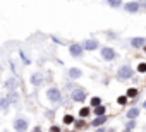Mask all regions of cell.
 <instances>
[{"label": "cell", "mask_w": 146, "mask_h": 132, "mask_svg": "<svg viewBox=\"0 0 146 132\" xmlns=\"http://www.w3.org/2000/svg\"><path fill=\"white\" fill-rule=\"evenodd\" d=\"M45 94H46V100H48L50 105H58L62 101V91L58 88H55V86H50Z\"/></svg>", "instance_id": "obj_1"}, {"label": "cell", "mask_w": 146, "mask_h": 132, "mask_svg": "<svg viewBox=\"0 0 146 132\" xmlns=\"http://www.w3.org/2000/svg\"><path fill=\"white\" fill-rule=\"evenodd\" d=\"M132 74H134V69L129 63H124V65H120V67L117 69V79L119 81H129L132 77Z\"/></svg>", "instance_id": "obj_2"}, {"label": "cell", "mask_w": 146, "mask_h": 132, "mask_svg": "<svg viewBox=\"0 0 146 132\" xmlns=\"http://www.w3.org/2000/svg\"><path fill=\"white\" fill-rule=\"evenodd\" d=\"M100 57H102V60H105V62H113V60L119 58V53H117L115 48H112V46H102V48H100Z\"/></svg>", "instance_id": "obj_3"}, {"label": "cell", "mask_w": 146, "mask_h": 132, "mask_svg": "<svg viewBox=\"0 0 146 132\" xmlns=\"http://www.w3.org/2000/svg\"><path fill=\"white\" fill-rule=\"evenodd\" d=\"M88 98V91L84 88H74L70 91V100L74 103H84Z\"/></svg>", "instance_id": "obj_4"}, {"label": "cell", "mask_w": 146, "mask_h": 132, "mask_svg": "<svg viewBox=\"0 0 146 132\" xmlns=\"http://www.w3.org/2000/svg\"><path fill=\"white\" fill-rule=\"evenodd\" d=\"M12 127H14L16 132H26V130L29 129V122H28V118H24V117H16L14 122H12Z\"/></svg>", "instance_id": "obj_5"}, {"label": "cell", "mask_w": 146, "mask_h": 132, "mask_svg": "<svg viewBox=\"0 0 146 132\" xmlns=\"http://www.w3.org/2000/svg\"><path fill=\"white\" fill-rule=\"evenodd\" d=\"M69 53L72 58H81L84 55V48L81 43H72V45H69Z\"/></svg>", "instance_id": "obj_6"}, {"label": "cell", "mask_w": 146, "mask_h": 132, "mask_svg": "<svg viewBox=\"0 0 146 132\" xmlns=\"http://www.w3.org/2000/svg\"><path fill=\"white\" fill-rule=\"evenodd\" d=\"M81 45H83L84 51H95V50H100V48H102V46H100V41H98L96 38H90V40H84Z\"/></svg>", "instance_id": "obj_7"}, {"label": "cell", "mask_w": 146, "mask_h": 132, "mask_svg": "<svg viewBox=\"0 0 146 132\" xmlns=\"http://www.w3.org/2000/svg\"><path fill=\"white\" fill-rule=\"evenodd\" d=\"M122 7H124V11H125V12H129V14H136V12H139L141 4L134 0V2H127V4H124Z\"/></svg>", "instance_id": "obj_8"}, {"label": "cell", "mask_w": 146, "mask_h": 132, "mask_svg": "<svg viewBox=\"0 0 146 132\" xmlns=\"http://www.w3.org/2000/svg\"><path fill=\"white\" fill-rule=\"evenodd\" d=\"M67 77H69L70 81H78V79L83 77V71L78 69V67H70V69L67 71Z\"/></svg>", "instance_id": "obj_9"}, {"label": "cell", "mask_w": 146, "mask_h": 132, "mask_svg": "<svg viewBox=\"0 0 146 132\" xmlns=\"http://www.w3.org/2000/svg\"><path fill=\"white\" fill-rule=\"evenodd\" d=\"M5 88H7V91H9V93L17 91V88H19V81H17V77H16V76L9 77V79L5 81Z\"/></svg>", "instance_id": "obj_10"}, {"label": "cell", "mask_w": 146, "mask_h": 132, "mask_svg": "<svg viewBox=\"0 0 146 132\" xmlns=\"http://www.w3.org/2000/svg\"><path fill=\"white\" fill-rule=\"evenodd\" d=\"M29 82H31L35 88L41 86V84H43V74H41V72H33L31 77H29Z\"/></svg>", "instance_id": "obj_11"}, {"label": "cell", "mask_w": 146, "mask_h": 132, "mask_svg": "<svg viewBox=\"0 0 146 132\" xmlns=\"http://www.w3.org/2000/svg\"><path fill=\"white\" fill-rule=\"evenodd\" d=\"M144 45H146V38H143V36L131 38V46H132L134 50H137V48H143Z\"/></svg>", "instance_id": "obj_12"}, {"label": "cell", "mask_w": 146, "mask_h": 132, "mask_svg": "<svg viewBox=\"0 0 146 132\" xmlns=\"http://www.w3.org/2000/svg\"><path fill=\"white\" fill-rule=\"evenodd\" d=\"M107 120H108V117L105 115V117H95L93 120H91V127H95V129H98V127H103L105 123H107Z\"/></svg>", "instance_id": "obj_13"}, {"label": "cell", "mask_w": 146, "mask_h": 132, "mask_svg": "<svg viewBox=\"0 0 146 132\" xmlns=\"http://www.w3.org/2000/svg\"><path fill=\"white\" fill-rule=\"evenodd\" d=\"M139 113H141V110L137 108V106H131L129 110H127V120H136L137 117H139Z\"/></svg>", "instance_id": "obj_14"}, {"label": "cell", "mask_w": 146, "mask_h": 132, "mask_svg": "<svg viewBox=\"0 0 146 132\" xmlns=\"http://www.w3.org/2000/svg\"><path fill=\"white\" fill-rule=\"evenodd\" d=\"M9 108H11V101H9V98H7V96H2V98H0V110H2L4 113H7Z\"/></svg>", "instance_id": "obj_15"}, {"label": "cell", "mask_w": 146, "mask_h": 132, "mask_svg": "<svg viewBox=\"0 0 146 132\" xmlns=\"http://www.w3.org/2000/svg\"><path fill=\"white\" fill-rule=\"evenodd\" d=\"M7 98H9V101H11V105H14V106H17L19 105V93L17 91H12V93H9L7 94Z\"/></svg>", "instance_id": "obj_16"}, {"label": "cell", "mask_w": 146, "mask_h": 132, "mask_svg": "<svg viewBox=\"0 0 146 132\" xmlns=\"http://www.w3.org/2000/svg\"><path fill=\"white\" fill-rule=\"evenodd\" d=\"M93 115L95 117H105L107 115V106L105 105H100V106L93 108Z\"/></svg>", "instance_id": "obj_17"}, {"label": "cell", "mask_w": 146, "mask_h": 132, "mask_svg": "<svg viewBox=\"0 0 146 132\" xmlns=\"http://www.w3.org/2000/svg\"><path fill=\"white\" fill-rule=\"evenodd\" d=\"M137 94H139V89H137V88H129V89L125 91V96H127L129 100H136Z\"/></svg>", "instance_id": "obj_18"}, {"label": "cell", "mask_w": 146, "mask_h": 132, "mask_svg": "<svg viewBox=\"0 0 146 132\" xmlns=\"http://www.w3.org/2000/svg\"><path fill=\"white\" fill-rule=\"evenodd\" d=\"M100 105H103V103H102V98H100V96H91V100H90V108L93 110V108H96V106H100Z\"/></svg>", "instance_id": "obj_19"}, {"label": "cell", "mask_w": 146, "mask_h": 132, "mask_svg": "<svg viewBox=\"0 0 146 132\" xmlns=\"http://www.w3.org/2000/svg\"><path fill=\"white\" fill-rule=\"evenodd\" d=\"M90 115H91V108H90V106H83V108L79 110V115H78V117H79V118H84V120H86V118H88Z\"/></svg>", "instance_id": "obj_20"}, {"label": "cell", "mask_w": 146, "mask_h": 132, "mask_svg": "<svg viewBox=\"0 0 146 132\" xmlns=\"http://www.w3.org/2000/svg\"><path fill=\"white\" fill-rule=\"evenodd\" d=\"M74 127H76V130H84L86 127H88V123H86V120L84 118H76V122H74Z\"/></svg>", "instance_id": "obj_21"}, {"label": "cell", "mask_w": 146, "mask_h": 132, "mask_svg": "<svg viewBox=\"0 0 146 132\" xmlns=\"http://www.w3.org/2000/svg\"><path fill=\"white\" fill-rule=\"evenodd\" d=\"M134 129H136V120H127V122H125V127H124L122 132H132Z\"/></svg>", "instance_id": "obj_22"}, {"label": "cell", "mask_w": 146, "mask_h": 132, "mask_svg": "<svg viewBox=\"0 0 146 132\" xmlns=\"http://www.w3.org/2000/svg\"><path fill=\"white\" fill-rule=\"evenodd\" d=\"M62 120H64V123H65V125H72V123L76 122V117H74V115H70V113H67V115H64V118H62Z\"/></svg>", "instance_id": "obj_23"}, {"label": "cell", "mask_w": 146, "mask_h": 132, "mask_svg": "<svg viewBox=\"0 0 146 132\" xmlns=\"http://www.w3.org/2000/svg\"><path fill=\"white\" fill-rule=\"evenodd\" d=\"M107 4H108L112 9H119V7L124 5V4H122V0H107Z\"/></svg>", "instance_id": "obj_24"}, {"label": "cell", "mask_w": 146, "mask_h": 132, "mask_svg": "<svg viewBox=\"0 0 146 132\" xmlns=\"http://www.w3.org/2000/svg\"><path fill=\"white\" fill-rule=\"evenodd\" d=\"M136 71H137L139 74H146V62H139L137 67H136Z\"/></svg>", "instance_id": "obj_25"}, {"label": "cell", "mask_w": 146, "mask_h": 132, "mask_svg": "<svg viewBox=\"0 0 146 132\" xmlns=\"http://www.w3.org/2000/svg\"><path fill=\"white\" fill-rule=\"evenodd\" d=\"M127 101H129V98H127L125 94L117 98V105H120V106H125V105H127Z\"/></svg>", "instance_id": "obj_26"}, {"label": "cell", "mask_w": 146, "mask_h": 132, "mask_svg": "<svg viewBox=\"0 0 146 132\" xmlns=\"http://www.w3.org/2000/svg\"><path fill=\"white\" fill-rule=\"evenodd\" d=\"M43 115H45V118L52 120V118H55V110H45V112H43Z\"/></svg>", "instance_id": "obj_27"}, {"label": "cell", "mask_w": 146, "mask_h": 132, "mask_svg": "<svg viewBox=\"0 0 146 132\" xmlns=\"http://www.w3.org/2000/svg\"><path fill=\"white\" fill-rule=\"evenodd\" d=\"M19 55H21V60H23V62H24V63H26V65H29V63H31V60H29V58H28V55H26V53H24V51H23V50H21V51H19Z\"/></svg>", "instance_id": "obj_28"}, {"label": "cell", "mask_w": 146, "mask_h": 132, "mask_svg": "<svg viewBox=\"0 0 146 132\" xmlns=\"http://www.w3.org/2000/svg\"><path fill=\"white\" fill-rule=\"evenodd\" d=\"M50 132H62V129L58 125H50Z\"/></svg>", "instance_id": "obj_29"}, {"label": "cell", "mask_w": 146, "mask_h": 132, "mask_svg": "<svg viewBox=\"0 0 146 132\" xmlns=\"http://www.w3.org/2000/svg\"><path fill=\"white\" fill-rule=\"evenodd\" d=\"M95 132H107V129H105V125H103V127H98Z\"/></svg>", "instance_id": "obj_30"}, {"label": "cell", "mask_w": 146, "mask_h": 132, "mask_svg": "<svg viewBox=\"0 0 146 132\" xmlns=\"http://www.w3.org/2000/svg\"><path fill=\"white\" fill-rule=\"evenodd\" d=\"M33 132H43V130H41V127H40V125H36V127L33 129Z\"/></svg>", "instance_id": "obj_31"}, {"label": "cell", "mask_w": 146, "mask_h": 132, "mask_svg": "<svg viewBox=\"0 0 146 132\" xmlns=\"http://www.w3.org/2000/svg\"><path fill=\"white\" fill-rule=\"evenodd\" d=\"M143 108H144V110H146V100H144V101H143Z\"/></svg>", "instance_id": "obj_32"}, {"label": "cell", "mask_w": 146, "mask_h": 132, "mask_svg": "<svg viewBox=\"0 0 146 132\" xmlns=\"http://www.w3.org/2000/svg\"><path fill=\"white\" fill-rule=\"evenodd\" d=\"M143 50H144V53H146V45H144V46H143Z\"/></svg>", "instance_id": "obj_33"}, {"label": "cell", "mask_w": 146, "mask_h": 132, "mask_svg": "<svg viewBox=\"0 0 146 132\" xmlns=\"http://www.w3.org/2000/svg\"><path fill=\"white\" fill-rule=\"evenodd\" d=\"M67 132H76V130H67Z\"/></svg>", "instance_id": "obj_34"}, {"label": "cell", "mask_w": 146, "mask_h": 132, "mask_svg": "<svg viewBox=\"0 0 146 132\" xmlns=\"http://www.w3.org/2000/svg\"><path fill=\"white\" fill-rule=\"evenodd\" d=\"M4 132H5V130H4Z\"/></svg>", "instance_id": "obj_35"}]
</instances>
